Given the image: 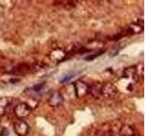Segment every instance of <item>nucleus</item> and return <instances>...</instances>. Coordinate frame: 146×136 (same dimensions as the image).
<instances>
[{
  "label": "nucleus",
  "instance_id": "obj_5",
  "mask_svg": "<svg viewBox=\"0 0 146 136\" xmlns=\"http://www.w3.org/2000/svg\"><path fill=\"white\" fill-rule=\"evenodd\" d=\"M64 98L61 95V94L58 92H54L48 98V103L52 107H57L58 105H60V104H62Z\"/></svg>",
  "mask_w": 146,
  "mask_h": 136
},
{
  "label": "nucleus",
  "instance_id": "obj_9",
  "mask_svg": "<svg viewBox=\"0 0 146 136\" xmlns=\"http://www.w3.org/2000/svg\"><path fill=\"white\" fill-rule=\"evenodd\" d=\"M10 103L9 98L7 97H2L0 98V116H3L7 112V106Z\"/></svg>",
  "mask_w": 146,
  "mask_h": 136
},
{
  "label": "nucleus",
  "instance_id": "obj_7",
  "mask_svg": "<svg viewBox=\"0 0 146 136\" xmlns=\"http://www.w3.org/2000/svg\"><path fill=\"white\" fill-rule=\"evenodd\" d=\"M65 56H66V54L62 49H55L51 52V54H50V58L53 59V60L56 62H59L63 60Z\"/></svg>",
  "mask_w": 146,
  "mask_h": 136
},
{
  "label": "nucleus",
  "instance_id": "obj_12",
  "mask_svg": "<svg viewBox=\"0 0 146 136\" xmlns=\"http://www.w3.org/2000/svg\"><path fill=\"white\" fill-rule=\"evenodd\" d=\"M73 77H74V74H67V75H62L60 78H59V82H60L61 84H65V83H68V81L70 79H72Z\"/></svg>",
  "mask_w": 146,
  "mask_h": 136
},
{
  "label": "nucleus",
  "instance_id": "obj_6",
  "mask_svg": "<svg viewBox=\"0 0 146 136\" xmlns=\"http://www.w3.org/2000/svg\"><path fill=\"white\" fill-rule=\"evenodd\" d=\"M102 84L100 83H93L89 85V94H90L93 97H99L102 94Z\"/></svg>",
  "mask_w": 146,
  "mask_h": 136
},
{
  "label": "nucleus",
  "instance_id": "obj_4",
  "mask_svg": "<svg viewBox=\"0 0 146 136\" xmlns=\"http://www.w3.org/2000/svg\"><path fill=\"white\" fill-rule=\"evenodd\" d=\"M29 124L22 120H18L14 124V131L19 136H26L27 133H29Z\"/></svg>",
  "mask_w": 146,
  "mask_h": 136
},
{
  "label": "nucleus",
  "instance_id": "obj_8",
  "mask_svg": "<svg viewBox=\"0 0 146 136\" xmlns=\"http://www.w3.org/2000/svg\"><path fill=\"white\" fill-rule=\"evenodd\" d=\"M124 76L126 77V78H129V79H131V80H137V76H138V75H137V71L135 69L134 66H131V67H128L125 69L124 71Z\"/></svg>",
  "mask_w": 146,
  "mask_h": 136
},
{
  "label": "nucleus",
  "instance_id": "obj_1",
  "mask_svg": "<svg viewBox=\"0 0 146 136\" xmlns=\"http://www.w3.org/2000/svg\"><path fill=\"white\" fill-rule=\"evenodd\" d=\"M14 113L18 118V119H24L27 117L31 113V108L29 106L27 103H18L14 109Z\"/></svg>",
  "mask_w": 146,
  "mask_h": 136
},
{
  "label": "nucleus",
  "instance_id": "obj_3",
  "mask_svg": "<svg viewBox=\"0 0 146 136\" xmlns=\"http://www.w3.org/2000/svg\"><path fill=\"white\" fill-rule=\"evenodd\" d=\"M73 87H74V92L76 94V96L79 98L84 97L89 94V85L86 83H84V82L81 81L77 82L73 85Z\"/></svg>",
  "mask_w": 146,
  "mask_h": 136
},
{
  "label": "nucleus",
  "instance_id": "obj_13",
  "mask_svg": "<svg viewBox=\"0 0 146 136\" xmlns=\"http://www.w3.org/2000/svg\"><path fill=\"white\" fill-rule=\"evenodd\" d=\"M44 86V84H36L33 86V90L36 91V92H39V91H41V89L43 88Z\"/></svg>",
  "mask_w": 146,
  "mask_h": 136
},
{
  "label": "nucleus",
  "instance_id": "obj_10",
  "mask_svg": "<svg viewBox=\"0 0 146 136\" xmlns=\"http://www.w3.org/2000/svg\"><path fill=\"white\" fill-rule=\"evenodd\" d=\"M133 134L134 131L129 125H123L119 131V136H132Z\"/></svg>",
  "mask_w": 146,
  "mask_h": 136
},
{
  "label": "nucleus",
  "instance_id": "obj_11",
  "mask_svg": "<svg viewBox=\"0 0 146 136\" xmlns=\"http://www.w3.org/2000/svg\"><path fill=\"white\" fill-rule=\"evenodd\" d=\"M129 30L132 34H140L141 32H143V26L141 24H139V23H137V24H131L129 27Z\"/></svg>",
  "mask_w": 146,
  "mask_h": 136
},
{
  "label": "nucleus",
  "instance_id": "obj_14",
  "mask_svg": "<svg viewBox=\"0 0 146 136\" xmlns=\"http://www.w3.org/2000/svg\"><path fill=\"white\" fill-rule=\"evenodd\" d=\"M132 136H139V135H137V134H133V135H132Z\"/></svg>",
  "mask_w": 146,
  "mask_h": 136
},
{
  "label": "nucleus",
  "instance_id": "obj_2",
  "mask_svg": "<svg viewBox=\"0 0 146 136\" xmlns=\"http://www.w3.org/2000/svg\"><path fill=\"white\" fill-rule=\"evenodd\" d=\"M118 94V89L114 84L106 83L102 86V94L105 98H113Z\"/></svg>",
  "mask_w": 146,
  "mask_h": 136
}]
</instances>
